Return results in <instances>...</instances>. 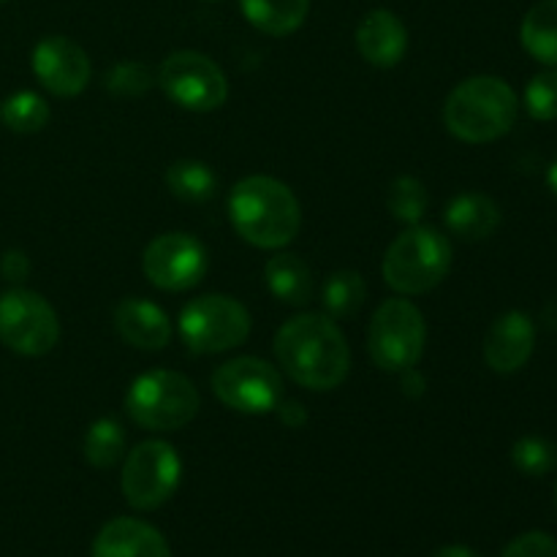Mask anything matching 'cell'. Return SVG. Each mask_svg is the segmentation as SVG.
<instances>
[{
  "label": "cell",
  "instance_id": "obj_1",
  "mask_svg": "<svg viewBox=\"0 0 557 557\" xmlns=\"http://www.w3.org/2000/svg\"><path fill=\"white\" fill-rule=\"evenodd\" d=\"M275 354L288 379L313 392H330L346 381L351 351L341 326L321 313H302L277 330Z\"/></svg>",
  "mask_w": 557,
  "mask_h": 557
},
{
  "label": "cell",
  "instance_id": "obj_2",
  "mask_svg": "<svg viewBox=\"0 0 557 557\" xmlns=\"http://www.w3.org/2000/svg\"><path fill=\"white\" fill-rule=\"evenodd\" d=\"M228 218L245 243L277 250L292 243L302 226V210L286 183L264 174L239 180L228 194Z\"/></svg>",
  "mask_w": 557,
  "mask_h": 557
},
{
  "label": "cell",
  "instance_id": "obj_3",
  "mask_svg": "<svg viewBox=\"0 0 557 557\" xmlns=\"http://www.w3.org/2000/svg\"><path fill=\"white\" fill-rule=\"evenodd\" d=\"M517 120V92L500 76H471L449 92L444 125L468 145H487L511 131Z\"/></svg>",
  "mask_w": 557,
  "mask_h": 557
},
{
  "label": "cell",
  "instance_id": "obj_4",
  "mask_svg": "<svg viewBox=\"0 0 557 557\" xmlns=\"http://www.w3.org/2000/svg\"><path fill=\"white\" fill-rule=\"evenodd\" d=\"M381 270H384V281L397 294H406V297L428 294L449 275L451 243L438 228L417 223L386 248Z\"/></svg>",
  "mask_w": 557,
  "mask_h": 557
},
{
  "label": "cell",
  "instance_id": "obj_5",
  "mask_svg": "<svg viewBox=\"0 0 557 557\" xmlns=\"http://www.w3.org/2000/svg\"><path fill=\"white\" fill-rule=\"evenodd\" d=\"M201 397L194 381L174 370H150L131 384L125 411L139 428L172 433L199 413Z\"/></svg>",
  "mask_w": 557,
  "mask_h": 557
},
{
  "label": "cell",
  "instance_id": "obj_6",
  "mask_svg": "<svg viewBox=\"0 0 557 557\" xmlns=\"http://www.w3.org/2000/svg\"><path fill=\"white\" fill-rule=\"evenodd\" d=\"M428 343L424 315L411 299H386L370 319L368 348L375 368L386 373H403L417 368Z\"/></svg>",
  "mask_w": 557,
  "mask_h": 557
},
{
  "label": "cell",
  "instance_id": "obj_7",
  "mask_svg": "<svg viewBox=\"0 0 557 557\" xmlns=\"http://www.w3.org/2000/svg\"><path fill=\"white\" fill-rule=\"evenodd\" d=\"M180 335L194 354H223L250 335V313L226 294H205L180 313Z\"/></svg>",
  "mask_w": 557,
  "mask_h": 557
},
{
  "label": "cell",
  "instance_id": "obj_8",
  "mask_svg": "<svg viewBox=\"0 0 557 557\" xmlns=\"http://www.w3.org/2000/svg\"><path fill=\"white\" fill-rule=\"evenodd\" d=\"M58 341V313L41 294L14 288L0 297V343L5 348L22 357H44Z\"/></svg>",
  "mask_w": 557,
  "mask_h": 557
},
{
  "label": "cell",
  "instance_id": "obj_9",
  "mask_svg": "<svg viewBox=\"0 0 557 557\" xmlns=\"http://www.w3.org/2000/svg\"><path fill=\"white\" fill-rule=\"evenodd\" d=\"M183 476L177 449L166 441H145L128 451L123 466V495L134 509L152 511L166 504Z\"/></svg>",
  "mask_w": 557,
  "mask_h": 557
},
{
  "label": "cell",
  "instance_id": "obj_10",
  "mask_svg": "<svg viewBox=\"0 0 557 557\" xmlns=\"http://www.w3.org/2000/svg\"><path fill=\"white\" fill-rule=\"evenodd\" d=\"M158 85L177 107L190 112H212L228 98L226 74L207 54L180 49L158 69Z\"/></svg>",
  "mask_w": 557,
  "mask_h": 557
},
{
  "label": "cell",
  "instance_id": "obj_11",
  "mask_svg": "<svg viewBox=\"0 0 557 557\" xmlns=\"http://www.w3.org/2000/svg\"><path fill=\"white\" fill-rule=\"evenodd\" d=\"M212 392L239 413H270L283 400V381L267 359L237 357L212 373Z\"/></svg>",
  "mask_w": 557,
  "mask_h": 557
},
{
  "label": "cell",
  "instance_id": "obj_12",
  "mask_svg": "<svg viewBox=\"0 0 557 557\" xmlns=\"http://www.w3.org/2000/svg\"><path fill=\"white\" fill-rule=\"evenodd\" d=\"M207 248L185 232H169L152 239L141 256L147 281L161 292H188L207 275Z\"/></svg>",
  "mask_w": 557,
  "mask_h": 557
},
{
  "label": "cell",
  "instance_id": "obj_13",
  "mask_svg": "<svg viewBox=\"0 0 557 557\" xmlns=\"http://www.w3.org/2000/svg\"><path fill=\"white\" fill-rule=\"evenodd\" d=\"M33 74L58 98H74L90 82V58L65 36H47L33 49Z\"/></svg>",
  "mask_w": 557,
  "mask_h": 557
},
{
  "label": "cell",
  "instance_id": "obj_14",
  "mask_svg": "<svg viewBox=\"0 0 557 557\" xmlns=\"http://www.w3.org/2000/svg\"><path fill=\"white\" fill-rule=\"evenodd\" d=\"M536 348V324L522 310H509L490 326L484 337V359L495 373H517L528 364Z\"/></svg>",
  "mask_w": 557,
  "mask_h": 557
},
{
  "label": "cell",
  "instance_id": "obj_15",
  "mask_svg": "<svg viewBox=\"0 0 557 557\" xmlns=\"http://www.w3.org/2000/svg\"><path fill=\"white\" fill-rule=\"evenodd\" d=\"M90 557H172V549L152 525L134 517H117L98 531Z\"/></svg>",
  "mask_w": 557,
  "mask_h": 557
},
{
  "label": "cell",
  "instance_id": "obj_16",
  "mask_svg": "<svg viewBox=\"0 0 557 557\" xmlns=\"http://www.w3.org/2000/svg\"><path fill=\"white\" fill-rule=\"evenodd\" d=\"M357 49L375 69H395L408 52V30L389 9H375L359 22Z\"/></svg>",
  "mask_w": 557,
  "mask_h": 557
},
{
  "label": "cell",
  "instance_id": "obj_17",
  "mask_svg": "<svg viewBox=\"0 0 557 557\" xmlns=\"http://www.w3.org/2000/svg\"><path fill=\"white\" fill-rule=\"evenodd\" d=\"M114 326L120 337L139 351H161L172 337L169 315L141 297H128L114 308Z\"/></svg>",
  "mask_w": 557,
  "mask_h": 557
},
{
  "label": "cell",
  "instance_id": "obj_18",
  "mask_svg": "<svg viewBox=\"0 0 557 557\" xmlns=\"http://www.w3.org/2000/svg\"><path fill=\"white\" fill-rule=\"evenodd\" d=\"M446 226L466 243H479L500 226V210L490 196L460 194L446 205Z\"/></svg>",
  "mask_w": 557,
  "mask_h": 557
},
{
  "label": "cell",
  "instance_id": "obj_19",
  "mask_svg": "<svg viewBox=\"0 0 557 557\" xmlns=\"http://www.w3.org/2000/svg\"><path fill=\"white\" fill-rule=\"evenodd\" d=\"M264 281L272 297L286 305H308L315 294L310 267L297 253H277L267 261Z\"/></svg>",
  "mask_w": 557,
  "mask_h": 557
},
{
  "label": "cell",
  "instance_id": "obj_20",
  "mask_svg": "<svg viewBox=\"0 0 557 557\" xmlns=\"http://www.w3.org/2000/svg\"><path fill=\"white\" fill-rule=\"evenodd\" d=\"M239 5L256 30L277 38L299 30L310 11V0H239Z\"/></svg>",
  "mask_w": 557,
  "mask_h": 557
},
{
  "label": "cell",
  "instance_id": "obj_21",
  "mask_svg": "<svg viewBox=\"0 0 557 557\" xmlns=\"http://www.w3.org/2000/svg\"><path fill=\"white\" fill-rule=\"evenodd\" d=\"M520 38L531 58L557 69V0H542L528 11Z\"/></svg>",
  "mask_w": 557,
  "mask_h": 557
},
{
  "label": "cell",
  "instance_id": "obj_22",
  "mask_svg": "<svg viewBox=\"0 0 557 557\" xmlns=\"http://www.w3.org/2000/svg\"><path fill=\"white\" fill-rule=\"evenodd\" d=\"M82 455L98 471H107V468L117 466L125 455L123 424L112 417H103L98 422H92L90 430L85 433V441H82Z\"/></svg>",
  "mask_w": 557,
  "mask_h": 557
},
{
  "label": "cell",
  "instance_id": "obj_23",
  "mask_svg": "<svg viewBox=\"0 0 557 557\" xmlns=\"http://www.w3.org/2000/svg\"><path fill=\"white\" fill-rule=\"evenodd\" d=\"M368 297V283L357 270H337L321 286V302H324L330 319H348L357 313Z\"/></svg>",
  "mask_w": 557,
  "mask_h": 557
},
{
  "label": "cell",
  "instance_id": "obj_24",
  "mask_svg": "<svg viewBox=\"0 0 557 557\" xmlns=\"http://www.w3.org/2000/svg\"><path fill=\"white\" fill-rule=\"evenodd\" d=\"M163 180H166L169 190L183 201H207L218 188L215 172L207 163L190 161V158L172 163Z\"/></svg>",
  "mask_w": 557,
  "mask_h": 557
},
{
  "label": "cell",
  "instance_id": "obj_25",
  "mask_svg": "<svg viewBox=\"0 0 557 557\" xmlns=\"http://www.w3.org/2000/svg\"><path fill=\"white\" fill-rule=\"evenodd\" d=\"M430 205V194L424 188L422 180L411 177V174H403L395 183L389 185V194H386V207H389L392 215L397 221L408 223V226H417L424 218Z\"/></svg>",
  "mask_w": 557,
  "mask_h": 557
},
{
  "label": "cell",
  "instance_id": "obj_26",
  "mask_svg": "<svg viewBox=\"0 0 557 557\" xmlns=\"http://www.w3.org/2000/svg\"><path fill=\"white\" fill-rule=\"evenodd\" d=\"M3 123L16 134H38L49 123V103L30 90H22L3 103Z\"/></svg>",
  "mask_w": 557,
  "mask_h": 557
},
{
  "label": "cell",
  "instance_id": "obj_27",
  "mask_svg": "<svg viewBox=\"0 0 557 557\" xmlns=\"http://www.w3.org/2000/svg\"><path fill=\"white\" fill-rule=\"evenodd\" d=\"M511 462L525 476H544L557 466V449L542 435H525L511 446Z\"/></svg>",
  "mask_w": 557,
  "mask_h": 557
},
{
  "label": "cell",
  "instance_id": "obj_28",
  "mask_svg": "<svg viewBox=\"0 0 557 557\" xmlns=\"http://www.w3.org/2000/svg\"><path fill=\"white\" fill-rule=\"evenodd\" d=\"M152 85H156L152 71L145 63H136V60H123V63L112 65V71L107 74L109 92L120 98L145 96Z\"/></svg>",
  "mask_w": 557,
  "mask_h": 557
},
{
  "label": "cell",
  "instance_id": "obj_29",
  "mask_svg": "<svg viewBox=\"0 0 557 557\" xmlns=\"http://www.w3.org/2000/svg\"><path fill=\"white\" fill-rule=\"evenodd\" d=\"M525 107L533 120H557V69L542 71L528 82Z\"/></svg>",
  "mask_w": 557,
  "mask_h": 557
},
{
  "label": "cell",
  "instance_id": "obj_30",
  "mask_svg": "<svg viewBox=\"0 0 557 557\" xmlns=\"http://www.w3.org/2000/svg\"><path fill=\"white\" fill-rule=\"evenodd\" d=\"M500 557H557V542L549 533L531 531L509 544Z\"/></svg>",
  "mask_w": 557,
  "mask_h": 557
},
{
  "label": "cell",
  "instance_id": "obj_31",
  "mask_svg": "<svg viewBox=\"0 0 557 557\" xmlns=\"http://www.w3.org/2000/svg\"><path fill=\"white\" fill-rule=\"evenodd\" d=\"M0 272H3L5 281H25L30 275V259L22 250H5L3 259H0Z\"/></svg>",
  "mask_w": 557,
  "mask_h": 557
},
{
  "label": "cell",
  "instance_id": "obj_32",
  "mask_svg": "<svg viewBox=\"0 0 557 557\" xmlns=\"http://www.w3.org/2000/svg\"><path fill=\"white\" fill-rule=\"evenodd\" d=\"M277 417H281V422L286 424V428H302L305 422H308V411H305L302 403H294V400H281L277 403Z\"/></svg>",
  "mask_w": 557,
  "mask_h": 557
},
{
  "label": "cell",
  "instance_id": "obj_33",
  "mask_svg": "<svg viewBox=\"0 0 557 557\" xmlns=\"http://www.w3.org/2000/svg\"><path fill=\"white\" fill-rule=\"evenodd\" d=\"M403 395L408 397H422L424 395V375L417 368L403 370Z\"/></svg>",
  "mask_w": 557,
  "mask_h": 557
},
{
  "label": "cell",
  "instance_id": "obj_34",
  "mask_svg": "<svg viewBox=\"0 0 557 557\" xmlns=\"http://www.w3.org/2000/svg\"><path fill=\"white\" fill-rule=\"evenodd\" d=\"M433 557H482L476 549L466 547V544H449V547H441Z\"/></svg>",
  "mask_w": 557,
  "mask_h": 557
},
{
  "label": "cell",
  "instance_id": "obj_35",
  "mask_svg": "<svg viewBox=\"0 0 557 557\" xmlns=\"http://www.w3.org/2000/svg\"><path fill=\"white\" fill-rule=\"evenodd\" d=\"M544 324H547L549 330H557V299L544 308Z\"/></svg>",
  "mask_w": 557,
  "mask_h": 557
},
{
  "label": "cell",
  "instance_id": "obj_36",
  "mask_svg": "<svg viewBox=\"0 0 557 557\" xmlns=\"http://www.w3.org/2000/svg\"><path fill=\"white\" fill-rule=\"evenodd\" d=\"M547 183H549V188H553L557 194V158H555L553 166H549V172H547Z\"/></svg>",
  "mask_w": 557,
  "mask_h": 557
},
{
  "label": "cell",
  "instance_id": "obj_37",
  "mask_svg": "<svg viewBox=\"0 0 557 557\" xmlns=\"http://www.w3.org/2000/svg\"><path fill=\"white\" fill-rule=\"evenodd\" d=\"M0 3H5V0H0Z\"/></svg>",
  "mask_w": 557,
  "mask_h": 557
},
{
  "label": "cell",
  "instance_id": "obj_38",
  "mask_svg": "<svg viewBox=\"0 0 557 557\" xmlns=\"http://www.w3.org/2000/svg\"><path fill=\"white\" fill-rule=\"evenodd\" d=\"M555 500H557V493H555Z\"/></svg>",
  "mask_w": 557,
  "mask_h": 557
}]
</instances>
